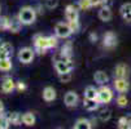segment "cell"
<instances>
[{"instance_id":"9a60e30c","label":"cell","mask_w":131,"mask_h":129,"mask_svg":"<svg viewBox=\"0 0 131 129\" xmlns=\"http://www.w3.org/2000/svg\"><path fill=\"white\" fill-rule=\"evenodd\" d=\"M93 80H95V83L99 84V85H106V83L109 81V76H108L106 72L99 70L93 74Z\"/></svg>"},{"instance_id":"5bb4252c","label":"cell","mask_w":131,"mask_h":129,"mask_svg":"<svg viewBox=\"0 0 131 129\" xmlns=\"http://www.w3.org/2000/svg\"><path fill=\"white\" fill-rule=\"evenodd\" d=\"M99 18H100V21H103V22H108V21H110L112 20V9H110V7H108V5H101V8H100V10H99Z\"/></svg>"},{"instance_id":"ffe728a7","label":"cell","mask_w":131,"mask_h":129,"mask_svg":"<svg viewBox=\"0 0 131 129\" xmlns=\"http://www.w3.org/2000/svg\"><path fill=\"white\" fill-rule=\"evenodd\" d=\"M35 121H36V119H35V115L32 112H25L22 115V124H25L26 126L35 125Z\"/></svg>"},{"instance_id":"ac0fdd59","label":"cell","mask_w":131,"mask_h":129,"mask_svg":"<svg viewBox=\"0 0 131 129\" xmlns=\"http://www.w3.org/2000/svg\"><path fill=\"white\" fill-rule=\"evenodd\" d=\"M13 53V45L10 43H4L0 48V60L2 58H10Z\"/></svg>"},{"instance_id":"30bf717a","label":"cell","mask_w":131,"mask_h":129,"mask_svg":"<svg viewBox=\"0 0 131 129\" xmlns=\"http://www.w3.org/2000/svg\"><path fill=\"white\" fill-rule=\"evenodd\" d=\"M78 101H79V97H78V94L74 90H69L68 93L65 94V97H64L65 106L66 107H70V108L71 107H75L78 105Z\"/></svg>"},{"instance_id":"44dd1931","label":"cell","mask_w":131,"mask_h":129,"mask_svg":"<svg viewBox=\"0 0 131 129\" xmlns=\"http://www.w3.org/2000/svg\"><path fill=\"white\" fill-rule=\"evenodd\" d=\"M84 98H90V99H96L97 98V89L95 87L88 85L84 89Z\"/></svg>"},{"instance_id":"7c38bea8","label":"cell","mask_w":131,"mask_h":129,"mask_svg":"<svg viewBox=\"0 0 131 129\" xmlns=\"http://www.w3.org/2000/svg\"><path fill=\"white\" fill-rule=\"evenodd\" d=\"M113 75H114V78H127L130 75V68L126 63H118L114 67Z\"/></svg>"},{"instance_id":"3957f363","label":"cell","mask_w":131,"mask_h":129,"mask_svg":"<svg viewBox=\"0 0 131 129\" xmlns=\"http://www.w3.org/2000/svg\"><path fill=\"white\" fill-rule=\"evenodd\" d=\"M96 99L99 101L100 105L109 103L113 99V90L106 85H100V88L97 89V98Z\"/></svg>"},{"instance_id":"8d00e7d4","label":"cell","mask_w":131,"mask_h":129,"mask_svg":"<svg viewBox=\"0 0 131 129\" xmlns=\"http://www.w3.org/2000/svg\"><path fill=\"white\" fill-rule=\"evenodd\" d=\"M35 10H36V13H39V14H43V12H44V9H43V7H42V5L35 7Z\"/></svg>"},{"instance_id":"7a4b0ae2","label":"cell","mask_w":131,"mask_h":129,"mask_svg":"<svg viewBox=\"0 0 131 129\" xmlns=\"http://www.w3.org/2000/svg\"><path fill=\"white\" fill-rule=\"evenodd\" d=\"M36 16H38V13H36L35 8L26 5V7H22L20 9V12L17 14V18L24 26H29V25H32L35 22Z\"/></svg>"},{"instance_id":"d4e9b609","label":"cell","mask_w":131,"mask_h":129,"mask_svg":"<svg viewBox=\"0 0 131 129\" xmlns=\"http://www.w3.org/2000/svg\"><path fill=\"white\" fill-rule=\"evenodd\" d=\"M117 126H118L119 129H130V128H131V119H128V118H126V116L119 118Z\"/></svg>"},{"instance_id":"60d3db41","label":"cell","mask_w":131,"mask_h":129,"mask_svg":"<svg viewBox=\"0 0 131 129\" xmlns=\"http://www.w3.org/2000/svg\"><path fill=\"white\" fill-rule=\"evenodd\" d=\"M0 10H2V7H0Z\"/></svg>"},{"instance_id":"cb8c5ba5","label":"cell","mask_w":131,"mask_h":129,"mask_svg":"<svg viewBox=\"0 0 131 129\" xmlns=\"http://www.w3.org/2000/svg\"><path fill=\"white\" fill-rule=\"evenodd\" d=\"M8 119H9L10 124H13V125H20L22 123V115L20 112H10L8 115Z\"/></svg>"},{"instance_id":"d6a6232c","label":"cell","mask_w":131,"mask_h":129,"mask_svg":"<svg viewBox=\"0 0 131 129\" xmlns=\"http://www.w3.org/2000/svg\"><path fill=\"white\" fill-rule=\"evenodd\" d=\"M59 5V0H47L46 2V7L48 9H54V8H57Z\"/></svg>"},{"instance_id":"52a82bcc","label":"cell","mask_w":131,"mask_h":129,"mask_svg":"<svg viewBox=\"0 0 131 129\" xmlns=\"http://www.w3.org/2000/svg\"><path fill=\"white\" fill-rule=\"evenodd\" d=\"M118 44V38L113 31H106L103 36V47L106 49H113Z\"/></svg>"},{"instance_id":"603a6c76","label":"cell","mask_w":131,"mask_h":129,"mask_svg":"<svg viewBox=\"0 0 131 129\" xmlns=\"http://www.w3.org/2000/svg\"><path fill=\"white\" fill-rule=\"evenodd\" d=\"M21 26H22V23H21L20 21H18V18L16 17L14 20H10V25H9L8 31H9V32H12V34H17L18 31H20Z\"/></svg>"},{"instance_id":"83f0119b","label":"cell","mask_w":131,"mask_h":129,"mask_svg":"<svg viewBox=\"0 0 131 129\" xmlns=\"http://www.w3.org/2000/svg\"><path fill=\"white\" fill-rule=\"evenodd\" d=\"M116 103H117V106H118V107H126V106H127V103H128V99H127V97H126L123 93H121V94L117 97Z\"/></svg>"},{"instance_id":"d6986e66","label":"cell","mask_w":131,"mask_h":129,"mask_svg":"<svg viewBox=\"0 0 131 129\" xmlns=\"http://www.w3.org/2000/svg\"><path fill=\"white\" fill-rule=\"evenodd\" d=\"M100 103L97 99H90V98H84L83 99V107L87 111H96L99 108Z\"/></svg>"},{"instance_id":"f35d334b","label":"cell","mask_w":131,"mask_h":129,"mask_svg":"<svg viewBox=\"0 0 131 129\" xmlns=\"http://www.w3.org/2000/svg\"><path fill=\"white\" fill-rule=\"evenodd\" d=\"M3 44H4V40H3L2 38H0V48H2V45H3Z\"/></svg>"},{"instance_id":"6da1fadb","label":"cell","mask_w":131,"mask_h":129,"mask_svg":"<svg viewBox=\"0 0 131 129\" xmlns=\"http://www.w3.org/2000/svg\"><path fill=\"white\" fill-rule=\"evenodd\" d=\"M34 50L38 54H46L48 49H53L59 45V40L57 36H43L42 34H36L34 36Z\"/></svg>"},{"instance_id":"4dcf8cb0","label":"cell","mask_w":131,"mask_h":129,"mask_svg":"<svg viewBox=\"0 0 131 129\" xmlns=\"http://www.w3.org/2000/svg\"><path fill=\"white\" fill-rule=\"evenodd\" d=\"M59 79L61 83H69L71 80V71L70 72H65V74H60Z\"/></svg>"},{"instance_id":"4fadbf2b","label":"cell","mask_w":131,"mask_h":129,"mask_svg":"<svg viewBox=\"0 0 131 129\" xmlns=\"http://www.w3.org/2000/svg\"><path fill=\"white\" fill-rule=\"evenodd\" d=\"M42 97L46 102H53L57 97V93H56V89L53 87H46L43 89V93H42Z\"/></svg>"},{"instance_id":"8fae6325","label":"cell","mask_w":131,"mask_h":129,"mask_svg":"<svg viewBox=\"0 0 131 129\" xmlns=\"http://www.w3.org/2000/svg\"><path fill=\"white\" fill-rule=\"evenodd\" d=\"M0 89H2V92H3V93H5V94L12 93V92L16 89V83H14V80H13L12 78H9V76H5V78L2 80V87H0Z\"/></svg>"},{"instance_id":"277c9868","label":"cell","mask_w":131,"mask_h":129,"mask_svg":"<svg viewBox=\"0 0 131 129\" xmlns=\"http://www.w3.org/2000/svg\"><path fill=\"white\" fill-rule=\"evenodd\" d=\"M34 57H35V50L32 48H30V47L21 48L20 52H18V54H17L18 61H20L21 63H24V65L31 63L32 60H34Z\"/></svg>"},{"instance_id":"4316f807","label":"cell","mask_w":131,"mask_h":129,"mask_svg":"<svg viewBox=\"0 0 131 129\" xmlns=\"http://www.w3.org/2000/svg\"><path fill=\"white\" fill-rule=\"evenodd\" d=\"M9 25H10V20H9L7 16L0 17V30H7L8 31Z\"/></svg>"},{"instance_id":"9c48e42d","label":"cell","mask_w":131,"mask_h":129,"mask_svg":"<svg viewBox=\"0 0 131 129\" xmlns=\"http://www.w3.org/2000/svg\"><path fill=\"white\" fill-rule=\"evenodd\" d=\"M113 87L118 93H126L130 89V83H128L127 78H114Z\"/></svg>"},{"instance_id":"836d02e7","label":"cell","mask_w":131,"mask_h":129,"mask_svg":"<svg viewBox=\"0 0 131 129\" xmlns=\"http://www.w3.org/2000/svg\"><path fill=\"white\" fill-rule=\"evenodd\" d=\"M26 88H27V85H26V83H24V81H17V83H16V89H17L18 92H24V90H26Z\"/></svg>"},{"instance_id":"e575fe53","label":"cell","mask_w":131,"mask_h":129,"mask_svg":"<svg viewBox=\"0 0 131 129\" xmlns=\"http://www.w3.org/2000/svg\"><path fill=\"white\" fill-rule=\"evenodd\" d=\"M92 3V7H100V5H104V0H91Z\"/></svg>"},{"instance_id":"2e32d148","label":"cell","mask_w":131,"mask_h":129,"mask_svg":"<svg viewBox=\"0 0 131 129\" xmlns=\"http://www.w3.org/2000/svg\"><path fill=\"white\" fill-rule=\"evenodd\" d=\"M119 13H121V17L126 22H131V3L122 4L119 8Z\"/></svg>"},{"instance_id":"e0dca14e","label":"cell","mask_w":131,"mask_h":129,"mask_svg":"<svg viewBox=\"0 0 131 129\" xmlns=\"http://www.w3.org/2000/svg\"><path fill=\"white\" fill-rule=\"evenodd\" d=\"M93 126L92 121L90 119H84V118H81L78 119L75 123H74V129H91Z\"/></svg>"},{"instance_id":"d590c367","label":"cell","mask_w":131,"mask_h":129,"mask_svg":"<svg viewBox=\"0 0 131 129\" xmlns=\"http://www.w3.org/2000/svg\"><path fill=\"white\" fill-rule=\"evenodd\" d=\"M88 39H90L91 43H96V41H97V35H96L95 32H91L90 36H88Z\"/></svg>"},{"instance_id":"7402d4cb","label":"cell","mask_w":131,"mask_h":129,"mask_svg":"<svg viewBox=\"0 0 131 129\" xmlns=\"http://www.w3.org/2000/svg\"><path fill=\"white\" fill-rule=\"evenodd\" d=\"M12 67H13V65H12L10 58H2L0 60V71L2 72H8V71L12 70Z\"/></svg>"},{"instance_id":"f1b7e54d","label":"cell","mask_w":131,"mask_h":129,"mask_svg":"<svg viewBox=\"0 0 131 129\" xmlns=\"http://www.w3.org/2000/svg\"><path fill=\"white\" fill-rule=\"evenodd\" d=\"M78 8L81 10H88L90 8H92L91 0H79L78 2Z\"/></svg>"},{"instance_id":"484cf974","label":"cell","mask_w":131,"mask_h":129,"mask_svg":"<svg viewBox=\"0 0 131 129\" xmlns=\"http://www.w3.org/2000/svg\"><path fill=\"white\" fill-rule=\"evenodd\" d=\"M99 118H100L101 121H108L112 118V111H110L109 108H104V110H101V111H100Z\"/></svg>"},{"instance_id":"74e56055","label":"cell","mask_w":131,"mask_h":129,"mask_svg":"<svg viewBox=\"0 0 131 129\" xmlns=\"http://www.w3.org/2000/svg\"><path fill=\"white\" fill-rule=\"evenodd\" d=\"M4 111V105H3V102L2 101H0V114H2Z\"/></svg>"},{"instance_id":"8992f818","label":"cell","mask_w":131,"mask_h":129,"mask_svg":"<svg viewBox=\"0 0 131 129\" xmlns=\"http://www.w3.org/2000/svg\"><path fill=\"white\" fill-rule=\"evenodd\" d=\"M54 70L59 74H65V72H70L74 68V63L73 61H64V60H54Z\"/></svg>"},{"instance_id":"ba28073f","label":"cell","mask_w":131,"mask_h":129,"mask_svg":"<svg viewBox=\"0 0 131 129\" xmlns=\"http://www.w3.org/2000/svg\"><path fill=\"white\" fill-rule=\"evenodd\" d=\"M79 8L77 5H74V4H69L66 5L65 8V18H66V21L70 22V21H77L78 18H79Z\"/></svg>"},{"instance_id":"f546056e","label":"cell","mask_w":131,"mask_h":129,"mask_svg":"<svg viewBox=\"0 0 131 129\" xmlns=\"http://www.w3.org/2000/svg\"><path fill=\"white\" fill-rule=\"evenodd\" d=\"M9 125H10V121H9L8 116L0 114V129H8Z\"/></svg>"},{"instance_id":"1f68e13d","label":"cell","mask_w":131,"mask_h":129,"mask_svg":"<svg viewBox=\"0 0 131 129\" xmlns=\"http://www.w3.org/2000/svg\"><path fill=\"white\" fill-rule=\"evenodd\" d=\"M69 25H70V28H71V31H73V34L74 32H78L79 31V21L77 20V21H70V22H68Z\"/></svg>"},{"instance_id":"5b68a950","label":"cell","mask_w":131,"mask_h":129,"mask_svg":"<svg viewBox=\"0 0 131 129\" xmlns=\"http://www.w3.org/2000/svg\"><path fill=\"white\" fill-rule=\"evenodd\" d=\"M73 34L71 28H70V25L68 22H57L54 26V35L57 38H61V39H66Z\"/></svg>"},{"instance_id":"ab89813d","label":"cell","mask_w":131,"mask_h":129,"mask_svg":"<svg viewBox=\"0 0 131 129\" xmlns=\"http://www.w3.org/2000/svg\"><path fill=\"white\" fill-rule=\"evenodd\" d=\"M106 2H108V0H104V3H106Z\"/></svg>"}]
</instances>
